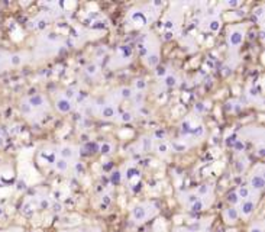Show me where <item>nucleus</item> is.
<instances>
[{
	"instance_id": "obj_1",
	"label": "nucleus",
	"mask_w": 265,
	"mask_h": 232,
	"mask_svg": "<svg viewBox=\"0 0 265 232\" xmlns=\"http://www.w3.org/2000/svg\"><path fill=\"white\" fill-rule=\"evenodd\" d=\"M19 109L22 115L28 120L34 122H41L45 116L49 113V102L48 97L42 93H35L31 96H26L20 100Z\"/></svg>"
},
{
	"instance_id": "obj_2",
	"label": "nucleus",
	"mask_w": 265,
	"mask_h": 232,
	"mask_svg": "<svg viewBox=\"0 0 265 232\" xmlns=\"http://www.w3.org/2000/svg\"><path fill=\"white\" fill-rule=\"evenodd\" d=\"M162 1H152L148 4H141L129 10L128 22L135 28H142L154 22L158 16V7H162Z\"/></svg>"
},
{
	"instance_id": "obj_3",
	"label": "nucleus",
	"mask_w": 265,
	"mask_h": 232,
	"mask_svg": "<svg viewBox=\"0 0 265 232\" xmlns=\"http://www.w3.org/2000/svg\"><path fill=\"white\" fill-rule=\"evenodd\" d=\"M138 52L142 57L144 63L151 67L156 68L159 64V42L152 34H142L138 39Z\"/></svg>"
},
{
	"instance_id": "obj_4",
	"label": "nucleus",
	"mask_w": 265,
	"mask_h": 232,
	"mask_svg": "<svg viewBox=\"0 0 265 232\" xmlns=\"http://www.w3.org/2000/svg\"><path fill=\"white\" fill-rule=\"evenodd\" d=\"M64 39L57 32H43L38 39L36 45V55L39 58H49L60 52L62 48Z\"/></svg>"
},
{
	"instance_id": "obj_5",
	"label": "nucleus",
	"mask_w": 265,
	"mask_h": 232,
	"mask_svg": "<svg viewBox=\"0 0 265 232\" xmlns=\"http://www.w3.org/2000/svg\"><path fill=\"white\" fill-rule=\"evenodd\" d=\"M156 213H158V206L155 203L142 202V203H138L132 207L130 219L133 221V224L139 225V224H144V222L152 219L154 216H156Z\"/></svg>"
},
{
	"instance_id": "obj_6",
	"label": "nucleus",
	"mask_w": 265,
	"mask_h": 232,
	"mask_svg": "<svg viewBox=\"0 0 265 232\" xmlns=\"http://www.w3.org/2000/svg\"><path fill=\"white\" fill-rule=\"evenodd\" d=\"M248 187L254 194L259 196L262 193V190L265 187V173L262 164H258V165L254 167L252 173L248 177Z\"/></svg>"
},
{
	"instance_id": "obj_7",
	"label": "nucleus",
	"mask_w": 265,
	"mask_h": 232,
	"mask_svg": "<svg viewBox=\"0 0 265 232\" xmlns=\"http://www.w3.org/2000/svg\"><path fill=\"white\" fill-rule=\"evenodd\" d=\"M245 26H240V25H233L227 29V46L232 52L238 51L240 48V45L243 44V39H245Z\"/></svg>"
},
{
	"instance_id": "obj_8",
	"label": "nucleus",
	"mask_w": 265,
	"mask_h": 232,
	"mask_svg": "<svg viewBox=\"0 0 265 232\" xmlns=\"http://www.w3.org/2000/svg\"><path fill=\"white\" fill-rule=\"evenodd\" d=\"M258 199L259 196L258 194H251L248 199L245 200H240V203L238 205V213H239V218H243V219H249L252 216V213L255 212L257 209V205H258Z\"/></svg>"
},
{
	"instance_id": "obj_9",
	"label": "nucleus",
	"mask_w": 265,
	"mask_h": 232,
	"mask_svg": "<svg viewBox=\"0 0 265 232\" xmlns=\"http://www.w3.org/2000/svg\"><path fill=\"white\" fill-rule=\"evenodd\" d=\"M57 155L60 158H64V160L70 161V162L71 161L76 162L78 160V157H80V150L74 145H71V144H62V145H60L57 148Z\"/></svg>"
},
{
	"instance_id": "obj_10",
	"label": "nucleus",
	"mask_w": 265,
	"mask_h": 232,
	"mask_svg": "<svg viewBox=\"0 0 265 232\" xmlns=\"http://www.w3.org/2000/svg\"><path fill=\"white\" fill-rule=\"evenodd\" d=\"M130 60H132V49H130V46L129 45H122V46L117 48L112 64H114L116 67H119V65H123V64L129 63Z\"/></svg>"
},
{
	"instance_id": "obj_11",
	"label": "nucleus",
	"mask_w": 265,
	"mask_h": 232,
	"mask_svg": "<svg viewBox=\"0 0 265 232\" xmlns=\"http://www.w3.org/2000/svg\"><path fill=\"white\" fill-rule=\"evenodd\" d=\"M49 22H51L49 12H42V13H39L35 19H32V20H31L29 28L36 29V31H42V29H45V28L49 25Z\"/></svg>"
},
{
	"instance_id": "obj_12",
	"label": "nucleus",
	"mask_w": 265,
	"mask_h": 232,
	"mask_svg": "<svg viewBox=\"0 0 265 232\" xmlns=\"http://www.w3.org/2000/svg\"><path fill=\"white\" fill-rule=\"evenodd\" d=\"M55 109L60 112V113H70V112H73V109H74V102H71V100H68V99H65L61 93L57 96V99H55Z\"/></svg>"
},
{
	"instance_id": "obj_13",
	"label": "nucleus",
	"mask_w": 265,
	"mask_h": 232,
	"mask_svg": "<svg viewBox=\"0 0 265 232\" xmlns=\"http://www.w3.org/2000/svg\"><path fill=\"white\" fill-rule=\"evenodd\" d=\"M213 202V196H204V197H198L197 202H194L189 209L191 212H201L204 209H207Z\"/></svg>"
},
{
	"instance_id": "obj_14",
	"label": "nucleus",
	"mask_w": 265,
	"mask_h": 232,
	"mask_svg": "<svg viewBox=\"0 0 265 232\" xmlns=\"http://www.w3.org/2000/svg\"><path fill=\"white\" fill-rule=\"evenodd\" d=\"M52 167L55 171L61 173V174H65L68 173L71 168H73V162L64 160V158H60V157H55V160L52 161Z\"/></svg>"
},
{
	"instance_id": "obj_15",
	"label": "nucleus",
	"mask_w": 265,
	"mask_h": 232,
	"mask_svg": "<svg viewBox=\"0 0 265 232\" xmlns=\"http://www.w3.org/2000/svg\"><path fill=\"white\" fill-rule=\"evenodd\" d=\"M197 199H198V196H197V193H196L194 190L181 192V193L178 194V200L181 202V205H184V206H187V207H190L194 202H197Z\"/></svg>"
},
{
	"instance_id": "obj_16",
	"label": "nucleus",
	"mask_w": 265,
	"mask_h": 232,
	"mask_svg": "<svg viewBox=\"0 0 265 232\" xmlns=\"http://www.w3.org/2000/svg\"><path fill=\"white\" fill-rule=\"evenodd\" d=\"M223 221L227 225H235L239 221V213H238V209L235 206H229L223 212Z\"/></svg>"
},
{
	"instance_id": "obj_17",
	"label": "nucleus",
	"mask_w": 265,
	"mask_h": 232,
	"mask_svg": "<svg viewBox=\"0 0 265 232\" xmlns=\"http://www.w3.org/2000/svg\"><path fill=\"white\" fill-rule=\"evenodd\" d=\"M178 23H180V18L177 16V13H170L164 22V29L165 31H170V32H175V29L178 28Z\"/></svg>"
},
{
	"instance_id": "obj_18",
	"label": "nucleus",
	"mask_w": 265,
	"mask_h": 232,
	"mask_svg": "<svg viewBox=\"0 0 265 232\" xmlns=\"http://www.w3.org/2000/svg\"><path fill=\"white\" fill-rule=\"evenodd\" d=\"M139 177H141V171H139V168H136V167H135V165H132V164H129V165L126 167L125 174H122V179H123V180H126V181L138 180Z\"/></svg>"
},
{
	"instance_id": "obj_19",
	"label": "nucleus",
	"mask_w": 265,
	"mask_h": 232,
	"mask_svg": "<svg viewBox=\"0 0 265 232\" xmlns=\"http://www.w3.org/2000/svg\"><path fill=\"white\" fill-rule=\"evenodd\" d=\"M220 28H222V20L219 16H210L206 19V29L209 32H219Z\"/></svg>"
},
{
	"instance_id": "obj_20",
	"label": "nucleus",
	"mask_w": 265,
	"mask_h": 232,
	"mask_svg": "<svg viewBox=\"0 0 265 232\" xmlns=\"http://www.w3.org/2000/svg\"><path fill=\"white\" fill-rule=\"evenodd\" d=\"M152 148H154V142H152V138H149V136H144L136 144V150L139 153H148V151H151Z\"/></svg>"
},
{
	"instance_id": "obj_21",
	"label": "nucleus",
	"mask_w": 265,
	"mask_h": 232,
	"mask_svg": "<svg viewBox=\"0 0 265 232\" xmlns=\"http://www.w3.org/2000/svg\"><path fill=\"white\" fill-rule=\"evenodd\" d=\"M84 73L91 78V80H96V78L100 76V67H99L97 63H88L84 67Z\"/></svg>"
},
{
	"instance_id": "obj_22",
	"label": "nucleus",
	"mask_w": 265,
	"mask_h": 232,
	"mask_svg": "<svg viewBox=\"0 0 265 232\" xmlns=\"http://www.w3.org/2000/svg\"><path fill=\"white\" fill-rule=\"evenodd\" d=\"M152 150H155L158 155L165 157V155L171 151V145H170V142H167V141H158V142L154 145Z\"/></svg>"
},
{
	"instance_id": "obj_23",
	"label": "nucleus",
	"mask_w": 265,
	"mask_h": 232,
	"mask_svg": "<svg viewBox=\"0 0 265 232\" xmlns=\"http://www.w3.org/2000/svg\"><path fill=\"white\" fill-rule=\"evenodd\" d=\"M198 197H204V196H213V186L210 183H203L197 187V190H194Z\"/></svg>"
},
{
	"instance_id": "obj_24",
	"label": "nucleus",
	"mask_w": 265,
	"mask_h": 232,
	"mask_svg": "<svg viewBox=\"0 0 265 232\" xmlns=\"http://www.w3.org/2000/svg\"><path fill=\"white\" fill-rule=\"evenodd\" d=\"M164 84L167 87H170V89H174V87H177L180 84V78H178V76L175 73H168L164 77Z\"/></svg>"
},
{
	"instance_id": "obj_25",
	"label": "nucleus",
	"mask_w": 265,
	"mask_h": 232,
	"mask_svg": "<svg viewBox=\"0 0 265 232\" xmlns=\"http://www.w3.org/2000/svg\"><path fill=\"white\" fill-rule=\"evenodd\" d=\"M61 232H103V229L99 226H77L71 229H64Z\"/></svg>"
},
{
	"instance_id": "obj_26",
	"label": "nucleus",
	"mask_w": 265,
	"mask_h": 232,
	"mask_svg": "<svg viewBox=\"0 0 265 232\" xmlns=\"http://www.w3.org/2000/svg\"><path fill=\"white\" fill-rule=\"evenodd\" d=\"M116 119H117L119 122H123V123H130V122L135 119V116H133V113H132L130 110H125V112L117 113Z\"/></svg>"
},
{
	"instance_id": "obj_27",
	"label": "nucleus",
	"mask_w": 265,
	"mask_h": 232,
	"mask_svg": "<svg viewBox=\"0 0 265 232\" xmlns=\"http://www.w3.org/2000/svg\"><path fill=\"white\" fill-rule=\"evenodd\" d=\"M235 193L238 194V197H239V200H245V199H248L252 192L249 190V187L248 186H239L236 190H235Z\"/></svg>"
},
{
	"instance_id": "obj_28",
	"label": "nucleus",
	"mask_w": 265,
	"mask_h": 232,
	"mask_svg": "<svg viewBox=\"0 0 265 232\" xmlns=\"http://www.w3.org/2000/svg\"><path fill=\"white\" fill-rule=\"evenodd\" d=\"M65 99H68V100H71V102H74V99L77 97V94H78V91H77L74 87H68L64 93H61Z\"/></svg>"
},
{
	"instance_id": "obj_29",
	"label": "nucleus",
	"mask_w": 265,
	"mask_h": 232,
	"mask_svg": "<svg viewBox=\"0 0 265 232\" xmlns=\"http://www.w3.org/2000/svg\"><path fill=\"white\" fill-rule=\"evenodd\" d=\"M248 232H264V222H262V219L254 222V224L251 225V228H249V231Z\"/></svg>"
},
{
	"instance_id": "obj_30",
	"label": "nucleus",
	"mask_w": 265,
	"mask_h": 232,
	"mask_svg": "<svg viewBox=\"0 0 265 232\" xmlns=\"http://www.w3.org/2000/svg\"><path fill=\"white\" fill-rule=\"evenodd\" d=\"M133 86H135V89H136L139 93H144V90L147 89V81H145L144 78H136L135 83H133Z\"/></svg>"
},
{
	"instance_id": "obj_31",
	"label": "nucleus",
	"mask_w": 265,
	"mask_h": 232,
	"mask_svg": "<svg viewBox=\"0 0 265 232\" xmlns=\"http://www.w3.org/2000/svg\"><path fill=\"white\" fill-rule=\"evenodd\" d=\"M227 202L230 203V206H235V207L240 203V200H239L238 194L235 193V192H230V193H229V196H227Z\"/></svg>"
},
{
	"instance_id": "obj_32",
	"label": "nucleus",
	"mask_w": 265,
	"mask_h": 232,
	"mask_svg": "<svg viewBox=\"0 0 265 232\" xmlns=\"http://www.w3.org/2000/svg\"><path fill=\"white\" fill-rule=\"evenodd\" d=\"M100 151H102V154H110L113 151V145L110 142H104V144H102Z\"/></svg>"
},
{
	"instance_id": "obj_33",
	"label": "nucleus",
	"mask_w": 265,
	"mask_h": 232,
	"mask_svg": "<svg viewBox=\"0 0 265 232\" xmlns=\"http://www.w3.org/2000/svg\"><path fill=\"white\" fill-rule=\"evenodd\" d=\"M154 136H155V139H158V141H165L167 132H165L164 129H156L155 134H154Z\"/></svg>"
},
{
	"instance_id": "obj_34",
	"label": "nucleus",
	"mask_w": 265,
	"mask_h": 232,
	"mask_svg": "<svg viewBox=\"0 0 265 232\" xmlns=\"http://www.w3.org/2000/svg\"><path fill=\"white\" fill-rule=\"evenodd\" d=\"M155 74H156V77L158 78H164L167 74H168V71H167V68L164 67V65H161V67H156V70H155Z\"/></svg>"
},
{
	"instance_id": "obj_35",
	"label": "nucleus",
	"mask_w": 265,
	"mask_h": 232,
	"mask_svg": "<svg viewBox=\"0 0 265 232\" xmlns=\"http://www.w3.org/2000/svg\"><path fill=\"white\" fill-rule=\"evenodd\" d=\"M243 148H245L243 141H242V139H236V141H235V144H233V150H235V151H238V153H240Z\"/></svg>"
},
{
	"instance_id": "obj_36",
	"label": "nucleus",
	"mask_w": 265,
	"mask_h": 232,
	"mask_svg": "<svg viewBox=\"0 0 265 232\" xmlns=\"http://www.w3.org/2000/svg\"><path fill=\"white\" fill-rule=\"evenodd\" d=\"M172 232H209L206 229H194V228H177Z\"/></svg>"
},
{
	"instance_id": "obj_37",
	"label": "nucleus",
	"mask_w": 265,
	"mask_h": 232,
	"mask_svg": "<svg viewBox=\"0 0 265 232\" xmlns=\"http://www.w3.org/2000/svg\"><path fill=\"white\" fill-rule=\"evenodd\" d=\"M120 180H122V173L120 171H114L113 174H112V183L117 184Z\"/></svg>"
},
{
	"instance_id": "obj_38",
	"label": "nucleus",
	"mask_w": 265,
	"mask_h": 232,
	"mask_svg": "<svg viewBox=\"0 0 265 232\" xmlns=\"http://www.w3.org/2000/svg\"><path fill=\"white\" fill-rule=\"evenodd\" d=\"M39 206H41V209H48L49 207V200L48 199H41Z\"/></svg>"
},
{
	"instance_id": "obj_39",
	"label": "nucleus",
	"mask_w": 265,
	"mask_h": 232,
	"mask_svg": "<svg viewBox=\"0 0 265 232\" xmlns=\"http://www.w3.org/2000/svg\"><path fill=\"white\" fill-rule=\"evenodd\" d=\"M262 10H264V7H259V9H257V10L254 12V15L259 19V22H262Z\"/></svg>"
},
{
	"instance_id": "obj_40",
	"label": "nucleus",
	"mask_w": 265,
	"mask_h": 232,
	"mask_svg": "<svg viewBox=\"0 0 265 232\" xmlns=\"http://www.w3.org/2000/svg\"><path fill=\"white\" fill-rule=\"evenodd\" d=\"M4 141H6V136H4V134H3V129L0 128V148L4 145Z\"/></svg>"
},
{
	"instance_id": "obj_41",
	"label": "nucleus",
	"mask_w": 265,
	"mask_h": 232,
	"mask_svg": "<svg viewBox=\"0 0 265 232\" xmlns=\"http://www.w3.org/2000/svg\"><path fill=\"white\" fill-rule=\"evenodd\" d=\"M226 4L230 7H236V6H239V1H227Z\"/></svg>"
},
{
	"instance_id": "obj_42",
	"label": "nucleus",
	"mask_w": 265,
	"mask_h": 232,
	"mask_svg": "<svg viewBox=\"0 0 265 232\" xmlns=\"http://www.w3.org/2000/svg\"><path fill=\"white\" fill-rule=\"evenodd\" d=\"M0 215H3V209L1 207H0Z\"/></svg>"
}]
</instances>
